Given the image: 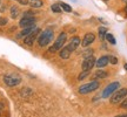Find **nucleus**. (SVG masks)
Returning a JSON list of instances; mask_svg holds the SVG:
<instances>
[{"label": "nucleus", "mask_w": 127, "mask_h": 117, "mask_svg": "<svg viewBox=\"0 0 127 117\" xmlns=\"http://www.w3.org/2000/svg\"><path fill=\"white\" fill-rule=\"evenodd\" d=\"M52 38H53V31L47 28L44 32H40V34L38 35V43L40 47H45L51 42Z\"/></svg>", "instance_id": "nucleus-1"}, {"label": "nucleus", "mask_w": 127, "mask_h": 117, "mask_svg": "<svg viewBox=\"0 0 127 117\" xmlns=\"http://www.w3.org/2000/svg\"><path fill=\"white\" fill-rule=\"evenodd\" d=\"M66 40H67V34L66 33H60L59 35H58V38H57V40H55L54 45L51 47L50 49V53H55L58 49H61L64 47V45L66 43Z\"/></svg>", "instance_id": "nucleus-2"}, {"label": "nucleus", "mask_w": 127, "mask_h": 117, "mask_svg": "<svg viewBox=\"0 0 127 117\" xmlns=\"http://www.w3.org/2000/svg\"><path fill=\"white\" fill-rule=\"evenodd\" d=\"M4 82L8 87H15L21 82V77L17 73H11V74H7L4 76Z\"/></svg>", "instance_id": "nucleus-3"}, {"label": "nucleus", "mask_w": 127, "mask_h": 117, "mask_svg": "<svg viewBox=\"0 0 127 117\" xmlns=\"http://www.w3.org/2000/svg\"><path fill=\"white\" fill-rule=\"evenodd\" d=\"M127 96V88H121L119 90H115L111 97V103L112 104H118L121 101H124V98Z\"/></svg>", "instance_id": "nucleus-4"}, {"label": "nucleus", "mask_w": 127, "mask_h": 117, "mask_svg": "<svg viewBox=\"0 0 127 117\" xmlns=\"http://www.w3.org/2000/svg\"><path fill=\"white\" fill-rule=\"evenodd\" d=\"M99 86H100V83L98 81H92L90 83H87V84H84V86L80 87L79 88V93L82 95L88 94V93H92V91L96 90L99 88Z\"/></svg>", "instance_id": "nucleus-5"}, {"label": "nucleus", "mask_w": 127, "mask_h": 117, "mask_svg": "<svg viewBox=\"0 0 127 117\" xmlns=\"http://www.w3.org/2000/svg\"><path fill=\"white\" fill-rule=\"evenodd\" d=\"M119 87H120V83H119V82H112L111 84H108V86H107L104 89L102 94H101V97H104V98H107V97H109V96L113 94L115 90L119 89Z\"/></svg>", "instance_id": "nucleus-6"}, {"label": "nucleus", "mask_w": 127, "mask_h": 117, "mask_svg": "<svg viewBox=\"0 0 127 117\" xmlns=\"http://www.w3.org/2000/svg\"><path fill=\"white\" fill-rule=\"evenodd\" d=\"M35 23V18L34 17H32L31 13H25V17H24L21 20H20V22H19V26L20 27H28V26H32V25H34Z\"/></svg>", "instance_id": "nucleus-7"}, {"label": "nucleus", "mask_w": 127, "mask_h": 117, "mask_svg": "<svg viewBox=\"0 0 127 117\" xmlns=\"http://www.w3.org/2000/svg\"><path fill=\"white\" fill-rule=\"evenodd\" d=\"M40 34V28H36V29H34V31L32 32L30 35L25 36V39H24V43L27 46H32L33 43H34V40H35V38L38 35Z\"/></svg>", "instance_id": "nucleus-8"}, {"label": "nucleus", "mask_w": 127, "mask_h": 117, "mask_svg": "<svg viewBox=\"0 0 127 117\" xmlns=\"http://www.w3.org/2000/svg\"><path fill=\"white\" fill-rule=\"evenodd\" d=\"M95 58L94 56H87V58H85V60H84V62H82V70H91L92 68L94 67L95 64Z\"/></svg>", "instance_id": "nucleus-9"}, {"label": "nucleus", "mask_w": 127, "mask_h": 117, "mask_svg": "<svg viewBox=\"0 0 127 117\" xmlns=\"http://www.w3.org/2000/svg\"><path fill=\"white\" fill-rule=\"evenodd\" d=\"M95 40V35L93 33H87L85 34L84 36V39H82V42H81V46L82 47H87V46H90Z\"/></svg>", "instance_id": "nucleus-10"}, {"label": "nucleus", "mask_w": 127, "mask_h": 117, "mask_svg": "<svg viewBox=\"0 0 127 117\" xmlns=\"http://www.w3.org/2000/svg\"><path fill=\"white\" fill-rule=\"evenodd\" d=\"M79 46H80V39H79V36H74V38L71 39V41H69V43L67 45V47L71 52H74Z\"/></svg>", "instance_id": "nucleus-11"}, {"label": "nucleus", "mask_w": 127, "mask_h": 117, "mask_svg": "<svg viewBox=\"0 0 127 117\" xmlns=\"http://www.w3.org/2000/svg\"><path fill=\"white\" fill-rule=\"evenodd\" d=\"M38 27H35L34 25H32V26H28V27H25L23 29V31L20 32V34L18 35V38H23V36H27V35H30L32 32L34 31V29H36Z\"/></svg>", "instance_id": "nucleus-12"}, {"label": "nucleus", "mask_w": 127, "mask_h": 117, "mask_svg": "<svg viewBox=\"0 0 127 117\" xmlns=\"http://www.w3.org/2000/svg\"><path fill=\"white\" fill-rule=\"evenodd\" d=\"M108 63H109L108 56H101V58L95 62V66H96V67H99V68H102V67H106Z\"/></svg>", "instance_id": "nucleus-13"}, {"label": "nucleus", "mask_w": 127, "mask_h": 117, "mask_svg": "<svg viewBox=\"0 0 127 117\" xmlns=\"http://www.w3.org/2000/svg\"><path fill=\"white\" fill-rule=\"evenodd\" d=\"M71 50L68 49V47L66 46V47H64V48H61V50H60V58H68L69 56H71Z\"/></svg>", "instance_id": "nucleus-14"}, {"label": "nucleus", "mask_w": 127, "mask_h": 117, "mask_svg": "<svg viewBox=\"0 0 127 117\" xmlns=\"http://www.w3.org/2000/svg\"><path fill=\"white\" fill-rule=\"evenodd\" d=\"M106 76H107V73L104 72V70H98V72H95V74H94L95 78H105Z\"/></svg>", "instance_id": "nucleus-15"}, {"label": "nucleus", "mask_w": 127, "mask_h": 117, "mask_svg": "<svg viewBox=\"0 0 127 117\" xmlns=\"http://www.w3.org/2000/svg\"><path fill=\"white\" fill-rule=\"evenodd\" d=\"M105 38H106V40L108 41L111 45H115V43H117V41H115V39H114V36L112 35V34H109V33H106Z\"/></svg>", "instance_id": "nucleus-16"}, {"label": "nucleus", "mask_w": 127, "mask_h": 117, "mask_svg": "<svg viewBox=\"0 0 127 117\" xmlns=\"http://www.w3.org/2000/svg\"><path fill=\"white\" fill-rule=\"evenodd\" d=\"M60 7H61V9H64L65 12H68V13H71L72 12V7L69 6V5L65 4V2H60Z\"/></svg>", "instance_id": "nucleus-17"}, {"label": "nucleus", "mask_w": 127, "mask_h": 117, "mask_svg": "<svg viewBox=\"0 0 127 117\" xmlns=\"http://www.w3.org/2000/svg\"><path fill=\"white\" fill-rule=\"evenodd\" d=\"M18 14H19V8L17 7V6H13L12 8H11V17L13 19H15L17 17H18Z\"/></svg>", "instance_id": "nucleus-18"}, {"label": "nucleus", "mask_w": 127, "mask_h": 117, "mask_svg": "<svg viewBox=\"0 0 127 117\" xmlns=\"http://www.w3.org/2000/svg\"><path fill=\"white\" fill-rule=\"evenodd\" d=\"M51 8H52V11H53L54 13H60V12H61V7H60L59 4H53L51 6Z\"/></svg>", "instance_id": "nucleus-19"}, {"label": "nucleus", "mask_w": 127, "mask_h": 117, "mask_svg": "<svg viewBox=\"0 0 127 117\" xmlns=\"http://www.w3.org/2000/svg\"><path fill=\"white\" fill-rule=\"evenodd\" d=\"M88 74H90V70H82V73L78 76V80H79V81H82L85 77L88 76Z\"/></svg>", "instance_id": "nucleus-20"}, {"label": "nucleus", "mask_w": 127, "mask_h": 117, "mask_svg": "<svg viewBox=\"0 0 127 117\" xmlns=\"http://www.w3.org/2000/svg\"><path fill=\"white\" fill-rule=\"evenodd\" d=\"M42 6V1L40 0H33V2H32V7H34V8H39Z\"/></svg>", "instance_id": "nucleus-21"}, {"label": "nucleus", "mask_w": 127, "mask_h": 117, "mask_svg": "<svg viewBox=\"0 0 127 117\" xmlns=\"http://www.w3.org/2000/svg\"><path fill=\"white\" fill-rule=\"evenodd\" d=\"M106 28L105 27H100L99 28V35H100V38H101V39H104L105 38V35H106Z\"/></svg>", "instance_id": "nucleus-22"}, {"label": "nucleus", "mask_w": 127, "mask_h": 117, "mask_svg": "<svg viewBox=\"0 0 127 117\" xmlns=\"http://www.w3.org/2000/svg\"><path fill=\"white\" fill-rule=\"evenodd\" d=\"M108 60H109V63H112V64H117L118 63V58H115V56H108Z\"/></svg>", "instance_id": "nucleus-23"}, {"label": "nucleus", "mask_w": 127, "mask_h": 117, "mask_svg": "<svg viewBox=\"0 0 127 117\" xmlns=\"http://www.w3.org/2000/svg\"><path fill=\"white\" fill-rule=\"evenodd\" d=\"M120 107H121V108H124V109H127V98L124 99L123 102L120 103Z\"/></svg>", "instance_id": "nucleus-24"}, {"label": "nucleus", "mask_w": 127, "mask_h": 117, "mask_svg": "<svg viewBox=\"0 0 127 117\" xmlns=\"http://www.w3.org/2000/svg\"><path fill=\"white\" fill-rule=\"evenodd\" d=\"M6 23H7V19L0 18V26H4V25H6Z\"/></svg>", "instance_id": "nucleus-25"}, {"label": "nucleus", "mask_w": 127, "mask_h": 117, "mask_svg": "<svg viewBox=\"0 0 127 117\" xmlns=\"http://www.w3.org/2000/svg\"><path fill=\"white\" fill-rule=\"evenodd\" d=\"M19 2L23 5H27V0H19Z\"/></svg>", "instance_id": "nucleus-26"}, {"label": "nucleus", "mask_w": 127, "mask_h": 117, "mask_svg": "<svg viewBox=\"0 0 127 117\" xmlns=\"http://www.w3.org/2000/svg\"><path fill=\"white\" fill-rule=\"evenodd\" d=\"M115 117H127V114H125V115H118V116Z\"/></svg>", "instance_id": "nucleus-27"}, {"label": "nucleus", "mask_w": 127, "mask_h": 117, "mask_svg": "<svg viewBox=\"0 0 127 117\" xmlns=\"http://www.w3.org/2000/svg\"><path fill=\"white\" fill-rule=\"evenodd\" d=\"M124 68H125V69L127 70V63H125V64H124Z\"/></svg>", "instance_id": "nucleus-28"}, {"label": "nucleus", "mask_w": 127, "mask_h": 117, "mask_svg": "<svg viewBox=\"0 0 127 117\" xmlns=\"http://www.w3.org/2000/svg\"><path fill=\"white\" fill-rule=\"evenodd\" d=\"M125 13H126V15H127V5H126V7H125Z\"/></svg>", "instance_id": "nucleus-29"}, {"label": "nucleus", "mask_w": 127, "mask_h": 117, "mask_svg": "<svg viewBox=\"0 0 127 117\" xmlns=\"http://www.w3.org/2000/svg\"><path fill=\"white\" fill-rule=\"evenodd\" d=\"M124 2H125V4H127V0H123Z\"/></svg>", "instance_id": "nucleus-30"}, {"label": "nucleus", "mask_w": 127, "mask_h": 117, "mask_svg": "<svg viewBox=\"0 0 127 117\" xmlns=\"http://www.w3.org/2000/svg\"><path fill=\"white\" fill-rule=\"evenodd\" d=\"M104 1H107V0H104Z\"/></svg>", "instance_id": "nucleus-31"}]
</instances>
